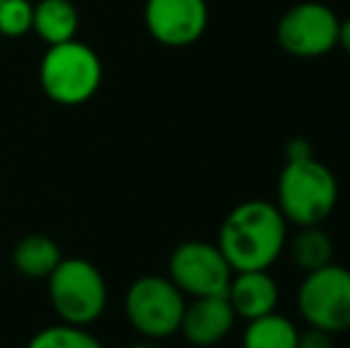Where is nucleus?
I'll use <instances>...</instances> for the list:
<instances>
[{"label":"nucleus","mask_w":350,"mask_h":348,"mask_svg":"<svg viewBox=\"0 0 350 348\" xmlns=\"http://www.w3.org/2000/svg\"><path fill=\"white\" fill-rule=\"evenodd\" d=\"M291 258L303 272H314L319 267H327L334 256V241L319 224L300 227V232L288 243Z\"/></svg>","instance_id":"2eb2a0df"},{"label":"nucleus","mask_w":350,"mask_h":348,"mask_svg":"<svg viewBox=\"0 0 350 348\" xmlns=\"http://www.w3.org/2000/svg\"><path fill=\"white\" fill-rule=\"evenodd\" d=\"M243 348H298V330L277 310L248 320L243 332Z\"/></svg>","instance_id":"4468645a"},{"label":"nucleus","mask_w":350,"mask_h":348,"mask_svg":"<svg viewBox=\"0 0 350 348\" xmlns=\"http://www.w3.org/2000/svg\"><path fill=\"white\" fill-rule=\"evenodd\" d=\"M0 41H3V36H0Z\"/></svg>","instance_id":"4be33fe9"},{"label":"nucleus","mask_w":350,"mask_h":348,"mask_svg":"<svg viewBox=\"0 0 350 348\" xmlns=\"http://www.w3.org/2000/svg\"><path fill=\"white\" fill-rule=\"evenodd\" d=\"M46 282L53 310L65 325L91 327L105 312L107 282L86 258H62Z\"/></svg>","instance_id":"20e7f679"},{"label":"nucleus","mask_w":350,"mask_h":348,"mask_svg":"<svg viewBox=\"0 0 350 348\" xmlns=\"http://www.w3.org/2000/svg\"><path fill=\"white\" fill-rule=\"evenodd\" d=\"M146 29L167 48L193 46L205 34L210 10L205 0H146Z\"/></svg>","instance_id":"1a4fd4ad"},{"label":"nucleus","mask_w":350,"mask_h":348,"mask_svg":"<svg viewBox=\"0 0 350 348\" xmlns=\"http://www.w3.org/2000/svg\"><path fill=\"white\" fill-rule=\"evenodd\" d=\"M129 348H155V344H152L150 339H143V341H139V344H134V346H129Z\"/></svg>","instance_id":"412c9836"},{"label":"nucleus","mask_w":350,"mask_h":348,"mask_svg":"<svg viewBox=\"0 0 350 348\" xmlns=\"http://www.w3.org/2000/svg\"><path fill=\"white\" fill-rule=\"evenodd\" d=\"M186 298L170 277L143 274L124 296V312L129 325L143 339L160 341L176 334L184 315Z\"/></svg>","instance_id":"39448f33"},{"label":"nucleus","mask_w":350,"mask_h":348,"mask_svg":"<svg viewBox=\"0 0 350 348\" xmlns=\"http://www.w3.org/2000/svg\"><path fill=\"white\" fill-rule=\"evenodd\" d=\"M231 308L236 317L255 320V317L269 315L277 310L279 286L267 269H248V272H234L226 289Z\"/></svg>","instance_id":"9b49d317"},{"label":"nucleus","mask_w":350,"mask_h":348,"mask_svg":"<svg viewBox=\"0 0 350 348\" xmlns=\"http://www.w3.org/2000/svg\"><path fill=\"white\" fill-rule=\"evenodd\" d=\"M27 348H103V344L88 332V327L57 322V325L38 330L29 339Z\"/></svg>","instance_id":"dca6fc26"},{"label":"nucleus","mask_w":350,"mask_h":348,"mask_svg":"<svg viewBox=\"0 0 350 348\" xmlns=\"http://www.w3.org/2000/svg\"><path fill=\"white\" fill-rule=\"evenodd\" d=\"M236 312L226 296H200L186 303L179 334L193 346H215L231 332Z\"/></svg>","instance_id":"9d476101"},{"label":"nucleus","mask_w":350,"mask_h":348,"mask_svg":"<svg viewBox=\"0 0 350 348\" xmlns=\"http://www.w3.org/2000/svg\"><path fill=\"white\" fill-rule=\"evenodd\" d=\"M298 310L310 327L329 334L350 330V269L329 263L308 272L298 289Z\"/></svg>","instance_id":"423d86ee"},{"label":"nucleus","mask_w":350,"mask_h":348,"mask_svg":"<svg viewBox=\"0 0 350 348\" xmlns=\"http://www.w3.org/2000/svg\"><path fill=\"white\" fill-rule=\"evenodd\" d=\"M38 81L43 93L57 105H83L103 84L100 55L77 38L48 46L38 67Z\"/></svg>","instance_id":"7ed1b4c3"},{"label":"nucleus","mask_w":350,"mask_h":348,"mask_svg":"<svg viewBox=\"0 0 350 348\" xmlns=\"http://www.w3.org/2000/svg\"><path fill=\"white\" fill-rule=\"evenodd\" d=\"M33 34L48 46L77 38L79 10L72 0H41L33 5Z\"/></svg>","instance_id":"f8f14e48"},{"label":"nucleus","mask_w":350,"mask_h":348,"mask_svg":"<svg viewBox=\"0 0 350 348\" xmlns=\"http://www.w3.org/2000/svg\"><path fill=\"white\" fill-rule=\"evenodd\" d=\"M167 277L184 296H226L234 269L217 243L184 241L172 251Z\"/></svg>","instance_id":"0eeeda50"},{"label":"nucleus","mask_w":350,"mask_h":348,"mask_svg":"<svg viewBox=\"0 0 350 348\" xmlns=\"http://www.w3.org/2000/svg\"><path fill=\"white\" fill-rule=\"evenodd\" d=\"M305 158H314L310 141L303 139V136L291 139L288 146H286V160H305Z\"/></svg>","instance_id":"6ab92c4d"},{"label":"nucleus","mask_w":350,"mask_h":348,"mask_svg":"<svg viewBox=\"0 0 350 348\" xmlns=\"http://www.w3.org/2000/svg\"><path fill=\"white\" fill-rule=\"evenodd\" d=\"M286 237V219L277 205L245 200L224 217L217 246L234 272L269 269L284 251Z\"/></svg>","instance_id":"f257e3e1"},{"label":"nucleus","mask_w":350,"mask_h":348,"mask_svg":"<svg viewBox=\"0 0 350 348\" xmlns=\"http://www.w3.org/2000/svg\"><path fill=\"white\" fill-rule=\"evenodd\" d=\"M338 46L350 55V17L338 24Z\"/></svg>","instance_id":"aec40b11"},{"label":"nucleus","mask_w":350,"mask_h":348,"mask_svg":"<svg viewBox=\"0 0 350 348\" xmlns=\"http://www.w3.org/2000/svg\"><path fill=\"white\" fill-rule=\"evenodd\" d=\"M332 336L329 332L317 330V327H310L308 332L298 334V348H334Z\"/></svg>","instance_id":"a211bd4d"},{"label":"nucleus","mask_w":350,"mask_h":348,"mask_svg":"<svg viewBox=\"0 0 350 348\" xmlns=\"http://www.w3.org/2000/svg\"><path fill=\"white\" fill-rule=\"evenodd\" d=\"M62 251L46 234H27L12 248V265L27 279H48L62 260Z\"/></svg>","instance_id":"ddd939ff"},{"label":"nucleus","mask_w":350,"mask_h":348,"mask_svg":"<svg viewBox=\"0 0 350 348\" xmlns=\"http://www.w3.org/2000/svg\"><path fill=\"white\" fill-rule=\"evenodd\" d=\"M33 29V3L0 0V36L22 38Z\"/></svg>","instance_id":"f3484780"},{"label":"nucleus","mask_w":350,"mask_h":348,"mask_svg":"<svg viewBox=\"0 0 350 348\" xmlns=\"http://www.w3.org/2000/svg\"><path fill=\"white\" fill-rule=\"evenodd\" d=\"M338 24L341 19L332 8L305 0L279 19L277 41L293 57H322L338 46Z\"/></svg>","instance_id":"6e6552de"},{"label":"nucleus","mask_w":350,"mask_h":348,"mask_svg":"<svg viewBox=\"0 0 350 348\" xmlns=\"http://www.w3.org/2000/svg\"><path fill=\"white\" fill-rule=\"evenodd\" d=\"M338 203V181L317 158L286 160L277 184V208L295 227L322 224Z\"/></svg>","instance_id":"f03ea898"}]
</instances>
